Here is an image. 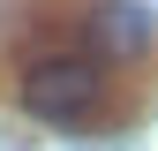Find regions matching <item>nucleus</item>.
<instances>
[{
    "mask_svg": "<svg viewBox=\"0 0 158 151\" xmlns=\"http://www.w3.org/2000/svg\"><path fill=\"white\" fill-rule=\"evenodd\" d=\"M98 98H106V68H98L90 53H45V61L23 68V113L45 121V128L83 121Z\"/></svg>",
    "mask_w": 158,
    "mask_h": 151,
    "instance_id": "nucleus-1",
    "label": "nucleus"
},
{
    "mask_svg": "<svg viewBox=\"0 0 158 151\" xmlns=\"http://www.w3.org/2000/svg\"><path fill=\"white\" fill-rule=\"evenodd\" d=\"M83 38H90V61L98 53H106V61H135V53H151L158 15L143 8V0H98L90 23H83Z\"/></svg>",
    "mask_w": 158,
    "mask_h": 151,
    "instance_id": "nucleus-2",
    "label": "nucleus"
}]
</instances>
